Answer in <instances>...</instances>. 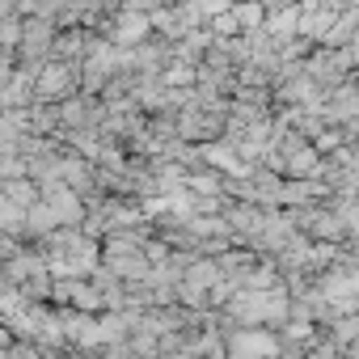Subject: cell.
I'll use <instances>...</instances> for the list:
<instances>
[{"instance_id": "3", "label": "cell", "mask_w": 359, "mask_h": 359, "mask_svg": "<svg viewBox=\"0 0 359 359\" xmlns=\"http://www.w3.org/2000/svg\"><path fill=\"white\" fill-rule=\"evenodd\" d=\"M85 81H81V64H64V60H47L39 81H34V93L39 102H64L72 93H81Z\"/></svg>"}, {"instance_id": "4", "label": "cell", "mask_w": 359, "mask_h": 359, "mask_svg": "<svg viewBox=\"0 0 359 359\" xmlns=\"http://www.w3.org/2000/svg\"><path fill=\"white\" fill-rule=\"evenodd\" d=\"M224 338H229V355H275V351H283V338H275L271 334V325H229L224 330Z\"/></svg>"}, {"instance_id": "5", "label": "cell", "mask_w": 359, "mask_h": 359, "mask_svg": "<svg viewBox=\"0 0 359 359\" xmlns=\"http://www.w3.org/2000/svg\"><path fill=\"white\" fill-rule=\"evenodd\" d=\"M106 34H110L118 47H135V43H144V39L152 34V13H148V9H135V5H123V9L110 18Z\"/></svg>"}, {"instance_id": "8", "label": "cell", "mask_w": 359, "mask_h": 359, "mask_svg": "<svg viewBox=\"0 0 359 359\" xmlns=\"http://www.w3.org/2000/svg\"><path fill=\"white\" fill-rule=\"evenodd\" d=\"M212 30H216V34H241V22H237V13L229 9V13L212 18Z\"/></svg>"}, {"instance_id": "2", "label": "cell", "mask_w": 359, "mask_h": 359, "mask_svg": "<svg viewBox=\"0 0 359 359\" xmlns=\"http://www.w3.org/2000/svg\"><path fill=\"white\" fill-rule=\"evenodd\" d=\"M304 68L325 85V89H338L342 81L355 76V51L351 47H330V43H317L304 60Z\"/></svg>"}, {"instance_id": "6", "label": "cell", "mask_w": 359, "mask_h": 359, "mask_svg": "<svg viewBox=\"0 0 359 359\" xmlns=\"http://www.w3.org/2000/svg\"><path fill=\"white\" fill-rule=\"evenodd\" d=\"M321 114H325V123H342V127L359 118V72H355L351 81H342L338 89H330V93H325Z\"/></svg>"}, {"instance_id": "1", "label": "cell", "mask_w": 359, "mask_h": 359, "mask_svg": "<svg viewBox=\"0 0 359 359\" xmlns=\"http://www.w3.org/2000/svg\"><path fill=\"white\" fill-rule=\"evenodd\" d=\"M60 39V22L47 18V13H30L26 18V30H22V47H18V64L43 72V64L51 60V47Z\"/></svg>"}, {"instance_id": "7", "label": "cell", "mask_w": 359, "mask_h": 359, "mask_svg": "<svg viewBox=\"0 0 359 359\" xmlns=\"http://www.w3.org/2000/svg\"><path fill=\"white\" fill-rule=\"evenodd\" d=\"M55 229H64L60 216H55V208H51L47 199H39V203L30 208V241H43V237L55 233Z\"/></svg>"}]
</instances>
